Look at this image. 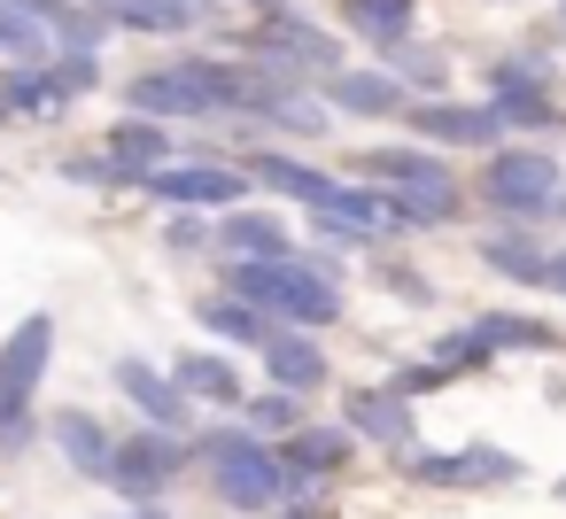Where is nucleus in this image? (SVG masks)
I'll use <instances>...</instances> for the list:
<instances>
[{
	"mask_svg": "<svg viewBox=\"0 0 566 519\" xmlns=\"http://www.w3.org/2000/svg\"><path fill=\"white\" fill-rule=\"evenodd\" d=\"M241 63L287 71V78H342V71H349V63H342V40H334L326 24H311V17H287V9H272V17L241 40Z\"/></svg>",
	"mask_w": 566,
	"mask_h": 519,
	"instance_id": "obj_6",
	"label": "nucleus"
},
{
	"mask_svg": "<svg viewBox=\"0 0 566 519\" xmlns=\"http://www.w3.org/2000/svg\"><path fill=\"white\" fill-rule=\"evenodd\" d=\"M0 125H9V102H0Z\"/></svg>",
	"mask_w": 566,
	"mask_h": 519,
	"instance_id": "obj_45",
	"label": "nucleus"
},
{
	"mask_svg": "<svg viewBox=\"0 0 566 519\" xmlns=\"http://www.w3.org/2000/svg\"><path fill=\"white\" fill-rule=\"evenodd\" d=\"M396 473L411 480V488H450V496H473V488H512L527 465L512 457V449H496V442H465V449H411V457H396Z\"/></svg>",
	"mask_w": 566,
	"mask_h": 519,
	"instance_id": "obj_7",
	"label": "nucleus"
},
{
	"mask_svg": "<svg viewBox=\"0 0 566 519\" xmlns=\"http://www.w3.org/2000/svg\"><path fill=\"white\" fill-rule=\"evenodd\" d=\"M256 179L249 171H233V163H202V156H187V163H171V171H156L140 194H156V202H171V210H233L241 194H249Z\"/></svg>",
	"mask_w": 566,
	"mask_h": 519,
	"instance_id": "obj_10",
	"label": "nucleus"
},
{
	"mask_svg": "<svg viewBox=\"0 0 566 519\" xmlns=\"http://www.w3.org/2000/svg\"><path fill=\"white\" fill-rule=\"evenodd\" d=\"M171 156H179V140H171L156 117H117V125L102 133V163H109L117 187H148L156 171H171Z\"/></svg>",
	"mask_w": 566,
	"mask_h": 519,
	"instance_id": "obj_11",
	"label": "nucleus"
},
{
	"mask_svg": "<svg viewBox=\"0 0 566 519\" xmlns=\"http://www.w3.org/2000/svg\"><path fill=\"white\" fill-rule=\"evenodd\" d=\"M280 519H334V511H326V504H287Z\"/></svg>",
	"mask_w": 566,
	"mask_h": 519,
	"instance_id": "obj_41",
	"label": "nucleus"
},
{
	"mask_svg": "<svg viewBox=\"0 0 566 519\" xmlns=\"http://www.w3.org/2000/svg\"><path fill=\"white\" fill-rule=\"evenodd\" d=\"M218 248H226L233 264H295L287 225L264 218V210H226V218H218Z\"/></svg>",
	"mask_w": 566,
	"mask_h": 519,
	"instance_id": "obj_20",
	"label": "nucleus"
},
{
	"mask_svg": "<svg viewBox=\"0 0 566 519\" xmlns=\"http://www.w3.org/2000/svg\"><path fill=\"white\" fill-rule=\"evenodd\" d=\"M342 24L357 40H373L380 55L411 47V24H419V0H342Z\"/></svg>",
	"mask_w": 566,
	"mask_h": 519,
	"instance_id": "obj_24",
	"label": "nucleus"
},
{
	"mask_svg": "<svg viewBox=\"0 0 566 519\" xmlns=\"http://www.w3.org/2000/svg\"><path fill=\"white\" fill-rule=\"evenodd\" d=\"M342 426H349L365 449H396V457H411V449H419L411 395H396V388H357V395L342 403Z\"/></svg>",
	"mask_w": 566,
	"mask_h": 519,
	"instance_id": "obj_12",
	"label": "nucleus"
},
{
	"mask_svg": "<svg viewBox=\"0 0 566 519\" xmlns=\"http://www.w3.org/2000/svg\"><path fill=\"white\" fill-rule=\"evenodd\" d=\"M241 171H249L264 194H280V202H295V210H311V218L342 194V179H334V171H318L311 156H287V148H256Z\"/></svg>",
	"mask_w": 566,
	"mask_h": 519,
	"instance_id": "obj_13",
	"label": "nucleus"
},
{
	"mask_svg": "<svg viewBox=\"0 0 566 519\" xmlns=\"http://www.w3.org/2000/svg\"><path fill=\"white\" fill-rule=\"evenodd\" d=\"M171 380L187 403H210V411H249V388H241V364L210 357V349H179L171 357Z\"/></svg>",
	"mask_w": 566,
	"mask_h": 519,
	"instance_id": "obj_19",
	"label": "nucleus"
},
{
	"mask_svg": "<svg viewBox=\"0 0 566 519\" xmlns=\"http://www.w3.org/2000/svg\"><path fill=\"white\" fill-rule=\"evenodd\" d=\"M411 133H419V148H496L512 125L489 109V102H450V94H434V102H411V117H403Z\"/></svg>",
	"mask_w": 566,
	"mask_h": 519,
	"instance_id": "obj_9",
	"label": "nucleus"
},
{
	"mask_svg": "<svg viewBox=\"0 0 566 519\" xmlns=\"http://www.w3.org/2000/svg\"><path fill=\"white\" fill-rule=\"evenodd\" d=\"M0 102H9V117H55L63 94L48 78V63H17V71H0Z\"/></svg>",
	"mask_w": 566,
	"mask_h": 519,
	"instance_id": "obj_29",
	"label": "nucleus"
},
{
	"mask_svg": "<svg viewBox=\"0 0 566 519\" xmlns=\"http://www.w3.org/2000/svg\"><path fill=\"white\" fill-rule=\"evenodd\" d=\"M94 17H109V24H125V32H156V40H171V32H187V24H202V9L195 0H86Z\"/></svg>",
	"mask_w": 566,
	"mask_h": 519,
	"instance_id": "obj_26",
	"label": "nucleus"
},
{
	"mask_svg": "<svg viewBox=\"0 0 566 519\" xmlns=\"http://www.w3.org/2000/svg\"><path fill=\"white\" fill-rule=\"evenodd\" d=\"M117 395H133V403H140V419H148V426H164V434H179V426H187V395H179L171 364L117 357Z\"/></svg>",
	"mask_w": 566,
	"mask_h": 519,
	"instance_id": "obj_18",
	"label": "nucleus"
},
{
	"mask_svg": "<svg viewBox=\"0 0 566 519\" xmlns=\"http://www.w3.org/2000/svg\"><path fill=\"white\" fill-rule=\"evenodd\" d=\"M17 63H55V32L24 9H0V71H17Z\"/></svg>",
	"mask_w": 566,
	"mask_h": 519,
	"instance_id": "obj_28",
	"label": "nucleus"
},
{
	"mask_svg": "<svg viewBox=\"0 0 566 519\" xmlns=\"http://www.w3.org/2000/svg\"><path fill=\"white\" fill-rule=\"evenodd\" d=\"M48 442H55V457H71L78 480H109V465H117V434L94 411H78V403L48 419Z\"/></svg>",
	"mask_w": 566,
	"mask_h": 519,
	"instance_id": "obj_17",
	"label": "nucleus"
},
{
	"mask_svg": "<svg viewBox=\"0 0 566 519\" xmlns=\"http://www.w3.org/2000/svg\"><path fill=\"white\" fill-rule=\"evenodd\" d=\"M226 295L256 303L272 326L287 333H326L342 326V272L326 256H295V264H226Z\"/></svg>",
	"mask_w": 566,
	"mask_h": 519,
	"instance_id": "obj_1",
	"label": "nucleus"
},
{
	"mask_svg": "<svg viewBox=\"0 0 566 519\" xmlns=\"http://www.w3.org/2000/svg\"><path fill=\"white\" fill-rule=\"evenodd\" d=\"M125 519H171V511H164V504H140V511H125Z\"/></svg>",
	"mask_w": 566,
	"mask_h": 519,
	"instance_id": "obj_42",
	"label": "nucleus"
},
{
	"mask_svg": "<svg viewBox=\"0 0 566 519\" xmlns=\"http://www.w3.org/2000/svg\"><path fill=\"white\" fill-rule=\"evenodd\" d=\"M48 78H55L63 109H71V102H86V94L102 86V55H55V63H48Z\"/></svg>",
	"mask_w": 566,
	"mask_h": 519,
	"instance_id": "obj_35",
	"label": "nucleus"
},
{
	"mask_svg": "<svg viewBox=\"0 0 566 519\" xmlns=\"http://www.w3.org/2000/svg\"><path fill=\"white\" fill-rule=\"evenodd\" d=\"M264 125H272V133H295V140H318V133L334 125V109H326V94L295 86V94H280V109H272Z\"/></svg>",
	"mask_w": 566,
	"mask_h": 519,
	"instance_id": "obj_32",
	"label": "nucleus"
},
{
	"mask_svg": "<svg viewBox=\"0 0 566 519\" xmlns=\"http://www.w3.org/2000/svg\"><path fill=\"white\" fill-rule=\"evenodd\" d=\"M210 233H218V225H202L195 210H179V218H164V248H202Z\"/></svg>",
	"mask_w": 566,
	"mask_h": 519,
	"instance_id": "obj_38",
	"label": "nucleus"
},
{
	"mask_svg": "<svg viewBox=\"0 0 566 519\" xmlns=\"http://www.w3.org/2000/svg\"><path fill=\"white\" fill-rule=\"evenodd\" d=\"M326 241H349V248H373L380 233H388V194L380 187H365V179H342V194L311 218Z\"/></svg>",
	"mask_w": 566,
	"mask_h": 519,
	"instance_id": "obj_16",
	"label": "nucleus"
},
{
	"mask_svg": "<svg viewBox=\"0 0 566 519\" xmlns=\"http://www.w3.org/2000/svg\"><path fill=\"white\" fill-rule=\"evenodd\" d=\"M520 86H551V55L520 47V55H496V63H489V102H496V94H520Z\"/></svg>",
	"mask_w": 566,
	"mask_h": 519,
	"instance_id": "obj_34",
	"label": "nucleus"
},
{
	"mask_svg": "<svg viewBox=\"0 0 566 519\" xmlns=\"http://www.w3.org/2000/svg\"><path fill=\"white\" fill-rule=\"evenodd\" d=\"M249 9H280V0H249Z\"/></svg>",
	"mask_w": 566,
	"mask_h": 519,
	"instance_id": "obj_44",
	"label": "nucleus"
},
{
	"mask_svg": "<svg viewBox=\"0 0 566 519\" xmlns=\"http://www.w3.org/2000/svg\"><path fill=\"white\" fill-rule=\"evenodd\" d=\"M241 426L264 434V442H287V434H303L311 419H303V395H287V388H256L249 411H241Z\"/></svg>",
	"mask_w": 566,
	"mask_h": 519,
	"instance_id": "obj_30",
	"label": "nucleus"
},
{
	"mask_svg": "<svg viewBox=\"0 0 566 519\" xmlns=\"http://www.w3.org/2000/svg\"><path fill=\"white\" fill-rule=\"evenodd\" d=\"M473 326L489 333L496 357H504V349H520V357H551V349H566V333H558L551 318H527V310H481Z\"/></svg>",
	"mask_w": 566,
	"mask_h": 519,
	"instance_id": "obj_27",
	"label": "nucleus"
},
{
	"mask_svg": "<svg viewBox=\"0 0 566 519\" xmlns=\"http://www.w3.org/2000/svg\"><path fill=\"white\" fill-rule=\"evenodd\" d=\"M558 496H566V473H558Z\"/></svg>",
	"mask_w": 566,
	"mask_h": 519,
	"instance_id": "obj_46",
	"label": "nucleus"
},
{
	"mask_svg": "<svg viewBox=\"0 0 566 519\" xmlns=\"http://www.w3.org/2000/svg\"><path fill=\"white\" fill-rule=\"evenodd\" d=\"M388 71H396V78H411V86H442V78H450V71H442V55H427V47H396V55H388Z\"/></svg>",
	"mask_w": 566,
	"mask_h": 519,
	"instance_id": "obj_36",
	"label": "nucleus"
},
{
	"mask_svg": "<svg viewBox=\"0 0 566 519\" xmlns=\"http://www.w3.org/2000/svg\"><path fill=\"white\" fill-rule=\"evenodd\" d=\"M233 78L241 63L226 55H187V63H164V71H140L125 86V109L133 117H233Z\"/></svg>",
	"mask_w": 566,
	"mask_h": 519,
	"instance_id": "obj_3",
	"label": "nucleus"
},
{
	"mask_svg": "<svg viewBox=\"0 0 566 519\" xmlns=\"http://www.w3.org/2000/svg\"><path fill=\"white\" fill-rule=\"evenodd\" d=\"M388 287H396L403 303H427V279H411V264H388Z\"/></svg>",
	"mask_w": 566,
	"mask_h": 519,
	"instance_id": "obj_39",
	"label": "nucleus"
},
{
	"mask_svg": "<svg viewBox=\"0 0 566 519\" xmlns=\"http://www.w3.org/2000/svg\"><path fill=\"white\" fill-rule=\"evenodd\" d=\"M504 225H535V218H551V202L566 194L558 187V156L551 148H496L489 163H481V187H473Z\"/></svg>",
	"mask_w": 566,
	"mask_h": 519,
	"instance_id": "obj_5",
	"label": "nucleus"
},
{
	"mask_svg": "<svg viewBox=\"0 0 566 519\" xmlns=\"http://www.w3.org/2000/svg\"><path fill=\"white\" fill-rule=\"evenodd\" d=\"M543 287H551V295H566V248H551V272H543Z\"/></svg>",
	"mask_w": 566,
	"mask_h": 519,
	"instance_id": "obj_40",
	"label": "nucleus"
},
{
	"mask_svg": "<svg viewBox=\"0 0 566 519\" xmlns=\"http://www.w3.org/2000/svg\"><path fill=\"white\" fill-rule=\"evenodd\" d=\"M357 179H365V187L403 194V187H442V179H450V163H442L434 148H365V156H357Z\"/></svg>",
	"mask_w": 566,
	"mask_h": 519,
	"instance_id": "obj_22",
	"label": "nucleus"
},
{
	"mask_svg": "<svg viewBox=\"0 0 566 519\" xmlns=\"http://www.w3.org/2000/svg\"><path fill=\"white\" fill-rule=\"evenodd\" d=\"M195 326H202V333H218V341H233V349H256V357H264V341L280 333L256 303H241V295H226V287L195 303Z\"/></svg>",
	"mask_w": 566,
	"mask_h": 519,
	"instance_id": "obj_23",
	"label": "nucleus"
},
{
	"mask_svg": "<svg viewBox=\"0 0 566 519\" xmlns=\"http://www.w3.org/2000/svg\"><path fill=\"white\" fill-rule=\"evenodd\" d=\"M264 372H272V388H287V395H318V388L334 380L318 333H287V326L264 341Z\"/></svg>",
	"mask_w": 566,
	"mask_h": 519,
	"instance_id": "obj_21",
	"label": "nucleus"
},
{
	"mask_svg": "<svg viewBox=\"0 0 566 519\" xmlns=\"http://www.w3.org/2000/svg\"><path fill=\"white\" fill-rule=\"evenodd\" d=\"M489 109H496V117H504L512 133H551V125H558V94H551V86H520V94H496Z\"/></svg>",
	"mask_w": 566,
	"mask_h": 519,
	"instance_id": "obj_31",
	"label": "nucleus"
},
{
	"mask_svg": "<svg viewBox=\"0 0 566 519\" xmlns=\"http://www.w3.org/2000/svg\"><path fill=\"white\" fill-rule=\"evenodd\" d=\"M55 364V310H24L0 341V449H32L48 426H32V395Z\"/></svg>",
	"mask_w": 566,
	"mask_h": 519,
	"instance_id": "obj_4",
	"label": "nucleus"
},
{
	"mask_svg": "<svg viewBox=\"0 0 566 519\" xmlns=\"http://www.w3.org/2000/svg\"><path fill=\"white\" fill-rule=\"evenodd\" d=\"M195 465H210V488L218 504L233 511H272L287 496V465H280V442L249 434V426H210L195 434Z\"/></svg>",
	"mask_w": 566,
	"mask_h": 519,
	"instance_id": "obj_2",
	"label": "nucleus"
},
{
	"mask_svg": "<svg viewBox=\"0 0 566 519\" xmlns=\"http://www.w3.org/2000/svg\"><path fill=\"white\" fill-rule=\"evenodd\" d=\"M558 9H566V0H558Z\"/></svg>",
	"mask_w": 566,
	"mask_h": 519,
	"instance_id": "obj_47",
	"label": "nucleus"
},
{
	"mask_svg": "<svg viewBox=\"0 0 566 519\" xmlns=\"http://www.w3.org/2000/svg\"><path fill=\"white\" fill-rule=\"evenodd\" d=\"M195 465V442L187 434H164V426H140L117 442V465H109V488L140 511V504H164V488Z\"/></svg>",
	"mask_w": 566,
	"mask_h": 519,
	"instance_id": "obj_8",
	"label": "nucleus"
},
{
	"mask_svg": "<svg viewBox=\"0 0 566 519\" xmlns=\"http://www.w3.org/2000/svg\"><path fill=\"white\" fill-rule=\"evenodd\" d=\"M349 457H357V434H349V426H303V434H287V442H280L287 496H295V504H311V488H318V480H334Z\"/></svg>",
	"mask_w": 566,
	"mask_h": 519,
	"instance_id": "obj_14",
	"label": "nucleus"
},
{
	"mask_svg": "<svg viewBox=\"0 0 566 519\" xmlns=\"http://www.w3.org/2000/svg\"><path fill=\"white\" fill-rule=\"evenodd\" d=\"M442 380H458V372H450V364H434V357H427V364H403V372H396V380H388V388H396V395H427V388H442Z\"/></svg>",
	"mask_w": 566,
	"mask_h": 519,
	"instance_id": "obj_37",
	"label": "nucleus"
},
{
	"mask_svg": "<svg viewBox=\"0 0 566 519\" xmlns=\"http://www.w3.org/2000/svg\"><path fill=\"white\" fill-rule=\"evenodd\" d=\"M434 364H450V372H481V364H496V349H489V333L465 318V326L434 333Z\"/></svg>",
	"mask_w": 566,
	"mask_h": 519,
	"instance_id": "obj_33",
	"label": "nucleus"
},
{
	"mask_svg": "<svg viewBox=\"0 0 566 519\" xmlns=\"http://www.w3.org/2000/svg\"><path fill=\"white\" fill-rule=\"evenodd\" d=\"M318 94H326L334 117H365V125H396V117H411V86H403L396 71H342V78H326Z\"/></svg>",
	"mask_w": 566,
	"mask_h": 519,
	"instance_id": "obj_15",
	"label": "nucleus"
},
{
	"mask_svg": "<svg viewBox=\"0 0 566 519\" xmlns=\"http://www.w3.org/2000/svg\"><path fill=\"white\" fill-rule=\"evenodd\" d=\"M551 225H566V194H558V202H551Z\"/></svg>",
	"mask_w": 566,
	"mask_h": 519,
	"instance_id": "obj_43",
	"label": "nucleus"
},
{
	"mask_svg": "<svg viewBox=\"0 0 566 519\" xmlns=\"http://www.w3.org/2000/svg\"><path fill=\"white\" fill-rule=\"evenodd\" d=\"M481 264L496 272V279H520V287H543V272H551V248L527 233V225H504V233H481Z\"/></svg>",
	"mask_w": 566,
	"mask_h": 519,
	"instance_id": "obj_25",
	"label": "nucleus"
}]
</instances>
